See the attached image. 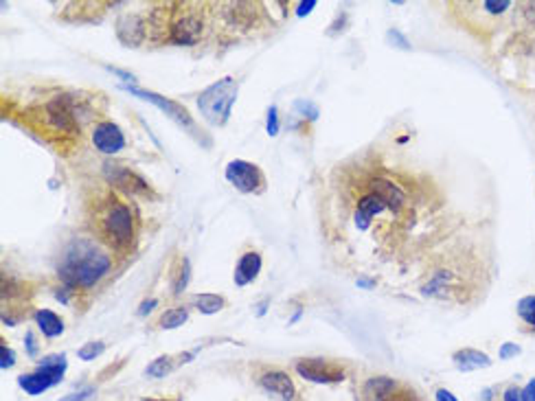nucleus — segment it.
Masks as SVG:
<instances>
[{
  "label": "nucleus",
  "instance_id": "obj_1",
  "mask_svg": "<svg viewBox=\"0 0 535 401\" xmlns=\"http://www.w3.org/2000/svg\"><path fill=\"white\" fill-rule=\"evenodd\" d=\"M110 257L91 239H75L57 263V274L66 288L88 290L108 274Z\"/></svg>",
  "mask_w": 535,
  "mask_h": 401
},
{
  "label": "nucleus",
  "instance_id": "obj_2",
  "mask_svg": "<svg viewBox=\"0 0 535 401\" xmlns=\"http://www.w3.org/2000/svg\"><path fill=\"white\" fill-rule=\"evenodd\" d=\"M93 221L99 235L116 250H123L134 242V215L116 196H103L99 200Z\"/></svg>",
  "mask_w": 535,
  "mask_h": 401
},
{
  "label": "nucleus",
  "instance_id": "obj_3",
  "mask_svg": "<svg viewBox=\"0 0 535 401\" xmlns=\"http://www.w3.org/2000/svg\"><path fill=\"white\" fill-rule=\"evenodd\" d=\"M237 99V84L233 77H224L209 86L198 97V108L211 125H226L231 118L233 103Z\"/></svg>",
  "mask_w": 535,
  "mask_h": 401
},
{
  "label": "nucleus",
  "instance_id": "obj_4",
  "mask_svg": "<svg viewBox=\"0 0 535 401\" xmlns=\"http://www.w3.org/2000/svg\"><path fill=\"white\" fill-rule=\"evenodd\" d=\"M64 373H66V358L62 353H57V355H49V360H44L36 373L20 375L18 384L24 393L36 397V395H42L44 391L53 388V386H57L64 379Z\"/></svg>",
  "mask_w": 535,
  "mask_h": 401
},
{
  "label": "nucleus",
  "instance_id": "obj_5",
  "mask_svg": "<svg viewBox=\"0 0 535 401\" xmlns=\"http://www.w3.org/2000/svg\"><path fill=\"white\" fill-rule=\"evenodd\" d=\"M226 180L242 193H261L265 189L263 171L248 160H231L226 165Z\"/></svg>",
  "mask_w": 535,
  "mask_h": 401
},
{
  "label": "nucleus",
  "instance_id": "obj_6",
  "mask_svg": "<svg viewBox=\"0 0 535 401\" xmlns=\"http://www.w3.org/2000/svg\"><path fill=\"white\" fill-rule=\"evenodd\" d=\"M296 370L299 375L307 382L316 384H336L345 379V368L325 358H305L296 362Z\"/></svg>",
  "mask_w": 535,
  "mask_h": 401
},
{
  "label": "nucleus",
  "instance_id": "obj_7",
  "mask_svg": "<svg viewBox=\"0 0 535 401\" xmlns=\"http://www.w3.org/2000/svg\"><path fill=\"white\" fill-rule=\"evenodd\" d=\"M127 91H130L132 95H137V97H141V99H145V101L154 103V106H158L160 110H165V114L171 116L176 123H180L183 127H187L189 132H193V134L198 136V125H196V121H193L191 114L180 106V103H176V101H171V99H165V97H160V95H156V93L143 91V88H137V86H127Z\"/></svg>",
  "mask_w": 535,
  "mask_h": 401
},
{
  "label": "nucleus",
  "instance_id": "obj_8",
  "mask_svg": "<svg viewBox=\"0 0 535 401\" xmlns=\"http://www.w3.org/2000/svg\"><path fill=\"white\" fill-rule=\"evenodd\" d=\"M42 116H44V129H53V134H64V136H70L75 134V121H72V112L68 106H64V101H53L49 106L42 108Z\"/></svg>",
  "mask_w": 535,
  "mask_h": 401
},
{
  "label": "nucleus",
  "instance_id": "obj_9",
  "mask_svg": "<svg viewBox=\"0 0 535 401\" xmlns=\"http://www.w3.org/2000/svg\"><path fill=\"white\" fill-rule=\"evenodd\" d=\"M106 178L116 184L121 191L125 193H132V196H141V193H150V189H147L145 180L141 175H137L134 171L116 165V162H106Z\"/></svg>",
  "mask_w": 535,
  "mask_h": 401
},
{
  "label": "nucleus",
  "instance_id": "obj_10",
  "mask_svg": "<svg viewBox=\"0 0 535 401\" xmlns=\"http://www.w3.org/2000/svg\"><path fill=\"white\" fill-rule=\"evenodd\" d=\"M364 393L371 401H410V395L401 393L399 384L391 377H373L364 386Z\"/></svg>",
  "mask_w": 535,
  "mask_h": 401
},
{
  "label": "nucleus",
  "instance_id": "obj_11",
  "mask_svg": "<svg viewBox=\"0 0 535 401\" xmlns=\"http://www.w3.org/2000/svg\"><path fill=\"white\" fill-rule=\"evenodd\" d=\"M93 143L103 154H116L125 147V136L114 123H101L93 132Z\"/></svg>",
  "mask_w": 535,
  "mask_h": 401
},
{
  "label": "nucleus",
  "instance_id": "obj_12",
  "mask_svg": "<svg viewBox=\"0 0 535 401\" xmlns=\"http://www.w3.org/2000/svg\"><path fill=\"white\" fill-rule=\"evenodd\" d=\"M169 24H171L169 26L171 40L178 44H193L202 33V20L198 16H193V13H183V16H178Z\"/></svg>",
  "mask_w": 535,
  "mask_h": 401
},
{
  "label": "nucleus",
  "instance_id": "obj_13",
  "mask_svg": "<svg viewBox=\"0 0 535 401\" xmlns=\"http://www.w3.org/2000/svg\"><path fill=\"white\" fill-rule=\"evenodd\" d=\"M389 209V204H386V200L380 196V193H375V191H371L369 189V193L366 196L360 200V204H358V211H355V226H358L360 230H366L369 226H371V219H373L378 213H382V211H386Z\"/></svg>",
  "mask_w": 535,
  "mask_h": 401
},
{
  "label": "nucleus",
  "instance_id": "obj_14",
  "mask_svg": "<svg viewBox=\"0 0 535 401\" xmlns=\"http://www.w3.org/2000/svg\"><path fill=\"white\" fill-rule=\"evenodd\" d=\"M261 265H263V259L259 252H246V255L237 261V267H235V283L244 288L248 283H252L259 272H261Z\"/></svg>",
  "mask_w": 535,
  "mask_h": 401
},
{
  "label": "nucleus",
  "instance_id": "obj_15",
  "mask_svg": "<svg viewBox=\"0 0 535 401\" xmlns=\"http://www.w3.org/2000/svg\"><path fill=\"white\" fill-rule=\"evenodd\" d=\"M261 386L268 393L281 397L284 401L294 399V384H292L290 375H286L284 370H270V373H265L261 377Z\"/></svg>",
  "mask_w": 535,
  "mask_h": 401
},
{
  "label": "nucleus",
  "instance_id": "obj_16",
  "mask_svg": "<svg viewBox=\"0 0 535 401\" xmlns=\"http://www.w3.org/2000/svg\"><path fill=\"white\" fill-rule=\"evenodd\" d=\"M196 358V351L193 353H180V355H160L156 358L150 366L145 368V375L147 377H165L169 375L171 370H176L178 366H183L185 362Z\"/></svg>",
  "mask_w": 535,
  "mask_h": 401
},
{
  "label": "nucleus",
  "instance_id": "obj_17",
  "mask_svg": "<svg viewBox=\"0 0 535 401\" xmlns=\"http://www.w3.org/2000/svg\"><path fill=\"white\" fill-rule=\"evenodd\" d=\"M454 364L458 370H463V373H470V370H479V368H487L489 364H492V360H489V355L483 353V351H476V349H460L454 353Z\"/></svg>",
  "mask_w": 535,
  "mask_h": 401
},
{
  "label": "nucleus",
  "instance_id": "obj_18",
  "mask_svg": "<svg viewBox=\"0 0 535 401\" xmlns=\"http://www.w3.org/2000/svg\"><path fill=\"white\" fill-rule=\"evenodd\" d=\"M369 189L380 193L393 213H397L401 209V204H404V193H401V189L395 187L391 180H382V178H378V180H373V182L369 184Z\"/></svg>",
  "mask_w": 535,
  "mask_h": 401
},
{
  "label": "nucleus",
  "instance_id": "obj_19",
  "mask_svg": "<svg viewBox=\"0 0 535 401\" xmlns=\"http://www.w3.org/2000/svg\"><path fill=\"white\" fill-rule=\"evenodd\" d=\"M36 322L40 327V331L47 338H57L64 333V322L55 311L51 309H38L36 311Z\"/></svg>",
  "mask_w": 535,
  "mask_h": 401
},
{
  "label": "nucleus",
  "instance_id": "obj_20",
  "mask_svg": "<svg viewBox=\"0 0 535 401\" xmlns=\"http://www.w3.org/2000/svg\"><path fill=\"white\" fill-rule=\"evenodd\" d=\"M193 305H196L202 314H217V311L226 305V301L222 299L219 294H200L193 299Z\"/></svg>",
  "mask_w": 535,
  "mask_h": 401
},
{
  "label": "nucleus",
  "instance_id": "obj_21",
  "mask_svg": "<svg viewBox=\"0 0 535 401\" xmlns=\"http://www.w3.org/2000/svg\"><path fill=\"white\" fill-rule=\"evenodd\" d=\"M187 318H189V311L183 307H176L160 316V327L162 329H178V327H183L187 322Z\"/></svg>",
  "mask_w": 535,
  "mask_h": 401
},
{
  "label": "nucleus",
  "instance_id": "obj_22",
  "mask_svg": "<svg viewBox=\"0 0 535 401\" xmlns=\"http://www.w3.org/2000/svg\"><path fill=\"white\" fill-rule=\"evenodd\" d=\"M518 316L529 327H535V294L525 296V299L518 301Z\"/></svg>",
  "mask_w": 535,
  "mask_h": 401
},
{
  "label": "nucleus",
  "instance_id": "obj_23",
  "mask_svg": "<svg viewBox=\"0 0 535 401\" xmlns=\"http://www.w3.org/2000/svg\"><path fill=\"white\" fill-rule=\"evenodd\" d=\"M103 351H106V345L99 343V340H93V343H86V345L77 351V355H79L82 360L91 362V360L99 358V355H101Z\"/></svg>",
  "mask_w": 535,
  "mask_h": 401
},
{
  "label": "nucleus",
  "instance_id": "obj_24",
  "mask_svg": "<svg viewBox=\"0 0 535 401\" xmlns=\"http://www.w3.org/2000/svg\"><path fill=\"white\" fill-rule=\"evenodd\" d=\"M189 278H191V263L189 259H183L180 263V276L176 281V294H183L189 285Z\"/></svg>",
  "mask_w": 535,
  "mask_h": 401
},
{
  "label": "nucleus",
  "instance_id": "obj_25",
  "mask_svg": "<svg viewBox=\"0 0 535 401\" xmlns=\"http://www.w3.org/2000/svg\"><path fill=\"white\" fill-rule=\"evenodd\" d=\"M95 395H97L95 386H88V388H82V391H77V393H70V395L62 397L59 401H93Z\"/></svg>",
  "mask_w": 535,
  "mask_h": 401
},
{
  "label": "nucleus",
  "instance_id": "obj_26",
  "mask_svg": "<svg viewBox=\"0 0 535 401\" xmlns=\"http://www.w3.org/2000/svg\"><path fill=\"white\" fill-rule=\"evenodd\" d=\"M0 355H3V358H0V368H3V370L11 368L13 364H16V360H18L16 351H13V349H9L5 343H3V347H0Z\"/></svg>",
  "mask_w": 535,
  "mask_h": 401
},
{
  "label": "nucleus",
  "instance_id": "obj_27",
  "mask_svg": "<svg viewBox=\"0 0 535 401\" xmlns=\"http://www.w3.org/2000/svg\"><path fill=\"white\" fill-rule=\"evenodd\" d=\"M268 134H270V136H277V134H279V112H277V108L274 106H270V108H268Z\"/></svg>",
  "mask_w": 535,
  "mask_h": 401
},
{
  "label": "nucleus",
  "instance_id": "obj_28",
  "mask_svg": "<svg viewBox=\"0 0 535 401\" xmlns=\"http://www.w3.org/2000/svg\"><path fill=\"white\" fill-rule=\"evenodd\" d=\"M296 110H301V114H305L309 121L318 118V108L314 106V103H309V101H299V103H296Z\"/></svg>",
  "mask_w": 535,
  "mask_h": 401
},
{
  "label": "nucleus",
  "instance_id": "obj_29",
  "mask_svg": "<svg viewBox=\"0 0 535 401\" xmlns=\"http://www.w3.org/2000/svg\"><path fill=\"white\" fill-rule=\"evenodd\" d=\"M504 401H527V399H525L522 388H518V386H509V388L504 391Z\"/></svg>",
  "mask_w": 535,
  "mask_h": 401
},
{
  "label": "nucleus",
  "instance_id": "obj_30",
  "mask_svg": "<svg viewBox=\"0 0 535 401\" xmlns=\"http://www.w3.org/2000/svg\"><path fill=\"white\" fill-rule=\"evenodd\" d=\"M518 353H520V347L513 345V343H507V345L500 347V358L502 360H511V358H515Z\"/></svg>",
  "mask_w": 535,
  "mask_h": 401
},
{
  "label": "nucleus",
  "instance_id": "obj_31",
  "mask_svg": "<svg viewBox=\"0 0 535 401\" xmlns=\"http://www.w3.org/2000/svg\"><path fill=\"white\" fill-rule=\"evenodd\" d=\"M24 347H26V353L31 355V358H38V343H36V336L31 331L24 336Z\"/></svg>",
  "mask_w": 535,
  "mask_h": 401
},
{
  "label": "nucleus",
  "instance_id": "obj_32",
  "mask_svg": "<svg viewBox=\"0 0 535 401\" xmlns=\"http://www.w3.org/2000/svg\"><path fill=\"white\" fill-rule=\"evenodd\" d=\"M314 7H316L314 0H303V3L296 5V16L303 18V16H307L309 11H314Z\"/></svg>",
  "mask_w": 535,
  "mask_h": 401
},
{
  "label": "nucleus",
  "instance_id": "obj_33",
  "mask_svg": "<svg viewBox=\"0 0 535 401\" xmlns=\"http://www.w3.org/2000/svg\"><path fill=\"white\" fill-rule=\"evenodd\" d=\"M509 5H511V3H494V0H487L483 7H485L489 13H502V11H507Z\"/></svg>",
  "mask_w": 535,
  "mask_h": 401
},
{
  "label": "nucleus",
  "instance_id": "obj_34",
  "mask_svg": "<svg viewBox=\"0 0 535 401\" xmlns=\"http://www.w3.org/2000/svg\"><path fill=\"white\" fill-rule=\"evenodd\" d=\"M435 399H437V401H458L450 391H445V388H439V391L435 393Z\"/></svg>",
  "mask_w": 535,
  "mask_h": 401
},
{
  "label": "nucleus",
  "instance_id": "obj_35",
  "mask_svg": "<svg viewBox=\"0 0 535 401\" xmlns=\"http://www.w3.org/2000/svg\"><path fill=\"white\" fill-rule=\"evenodd\" d=\"M522 393H525V399H527V401H535V379H531V382L525 386Z\"/></svg>",
  "mask_w": 535,
  "mask_h": 401
},
{
  "label": "nucleus",
  "instance_id": "obj_36",
  "mask_svg": "<svg viewBox=\"0 0 535 401\" xmlns=\"http://www.w3.org/2000/svg\"><path fill=\"white\" fill-rule=\"evenodd\" d=\"M156 305H158V303H156L154 299H147V301H145V303L141 305V309H139V314H141V316H147V314H150V311H152V309H154Z\"/></svg>",
  "mask_w": 535,
  "mask_h": 401
},
{
  "label": "nucleus",
  "instance_id": "obj_37",
  "mask_svg": "<svg viewBox=\"0 0 535 401\" xmlns=\"http://www.w3.org/2000/svg\"><path fill=\"white\" fill-rule=\"evenodd\" d=\"M358 285H373V283H371V281H364V278H360V281H358Z\"/></svg>",
  "mask_w": 535,
  "mask_h": 401
}]
</instances>
